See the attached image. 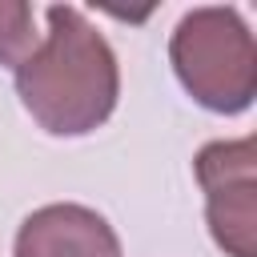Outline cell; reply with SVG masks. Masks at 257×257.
Returning a JSON list of instances; mask_svg holds the SVG:
<instances>
[{
	"label": "cell",
	"instance_id": "obj_5",
	"mask_svg": "<svg viewBox=\"0 0 257 257\" xmlns=\"http://www.w3.org/2000/svg\"><path fill=\"white\" fill-rule=\"evenodd\" d=\"M32 52H36L32 8L28 4H0V60L20 68Z\"/></svg>",
	"mask_w": 257,
	"mask_h": 257
},
{
	"label": "cell",
	"instance_id": "obj_1",
	"mask_svg": "<svg viewBox=\"0 0 257 257\" xmlns=\"http://www.w3.org/2000/svg\"><path fill=\"white\" fill-rule=\"evenodd\" d=\"M28 112L48 133H88L116 104V56L76 8H48V40L16 68Z\"/></svg>",
	"mask_w": 257,
	"mask_h": 257
},
{
	"label": "cell",
	"instance_id": "obj_4",
	"mask_svg": "<svg viewBox=\"0 0 257 257\" xmlns=\"http://www.w3.org/2000/svg\"><path fill=\"white\" fill-rule=\"evenodd\" d=\"M16 257H120L108 221L84 205H44L16 233Z\"/></svg>",
	"mask_w": 257,
	"mask_h": 257
},
{
	"label": "cell",
	"instance_id": "obj_3",
	"mask_svg": "<svg viewBox=\"0 0 257 257\" xmlns=\"http://www.w3.org/2000/svg\"><path fill=\"white\" fill-rule=\"evenodd\" d=\"M257 145L253 137L245 141H221L201 149L197 157V177L205 185L209 201V225L221 249L233 257H257Z\"/></svg>",
	"mask_w": 257,
	"mask_h": 257
},
{
	"label": "cell",
	"instance_id": "obj_2",
	"mask_svg": "<svg viewBox=\"0 0 257 257\" xmlns=\"http://www.w3.org/2000/svg\"><path fill=\"white\" fill-rule=\"evenodd\" d=\"M181 84L217 112H237L257 88V48L233 8H197L173 32Z\"/></svg>",
	"mask_w": 257,
	"mask_h": 257
}]
</instances>
